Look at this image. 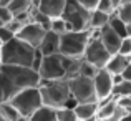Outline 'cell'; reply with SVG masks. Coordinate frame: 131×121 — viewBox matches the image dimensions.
Segmentation results:
<instances>
[{
  "mask_svg": "<svg viewBox=\"0 0 131 121\" xmlns=\"http://www.w3.org/2000/svg\"><path fill=\"white\" fill-rule=\"evenodd\" d=\"M111 2H113V5H115V8L118 10L119 7H121L123 3H125V0H111Z\"/></svg>",
  "mask_w": 131,
  "mask_h": 121,
  "instance_id": "obj_38",
  "label": "cell"
},
{
  "mask_svg": "<svg viewBox=\"0 0 131 121\" xmlns=\"http://www.w3.org/2000/svg\"><path fill=\"white\" fill-rule=\"evenodd\" d=\"M125 116H126V111H125V109H121V108L118 106V108H116V111L113 113V115L110 116L108 119H105V121H123V118H125ZM98 121H100V119H98Z\"/></svg>",
  "mask_w": 131,
  "mask_h": 121,
  "instance_id": "obj_33",
  "label": "cell"
},
{
  "mask_svg": "<svg viewBox=\"0 0 131 121\" xmlns=\"http://www.w3.org/2000/svg\"><path fill=\"white\" fill-rule=\"evenodd\" d=\"M121 76H123V80H125V81H131V65H129L128 68H126L125 71H123Z\"/></svg>",
  "mask_w": 131,
  "mask_h": 121,
  "instance_id": "obj_36",
  "label": "cell"
},
{
  "mask_svg": "<svg viewBox=\"0 0 131 121\" xmlns=\"http://www.w3.org/2000/svg\"><path fill=\"white\" fill-rule=\"evenodd\" d=\"M12 2L13 0H0V7H7V8H8V7L12 5Z\"/></svg>",
  "mask_w": 131,
  "mask_h": 121,
  "instance_id": "obj_37",
  "label": "cell"
},
{
  "mask_svg": "<svg viewBox=\"0 0 131 121\" xmlns=\"http://www.w3.org/2000/svg\"><path fill=\"white\" fill-rule=\"evenodd\" d=\"M45 35H47V32L43 28H40L37 23H28V25H25L22 28V32L17 35V38H20L22 41H25L27 45H30L32 48L38 50L43 38H45Z\"/></svg>",
  "mask_w": 131,
  "mask_h": 121,
  "instance_id": "obj_10",
  "label": "cell"
},
{
  "mask_svg": "<svg viewBox=\"0 0 131 121\" xmlns=\"http://www.w3.org/2000/svg\"><path fill=\"white\" fill-rule=\"evenodd\" d=\"M110 27H111V28L115 30V32L118 33L121 38H128V37H129V35H128V28H126V25H125V23H123L116 15L111 17V20H110Z\"/></svg>",
  "mask_w": 131,
  "mask_h": 121,
  "instance_id": "obj_23",
  "label": "cell"
},
{
  "mask_svg": "<svg viewBox=\"0 0 131 121\" xmlns=\"http://www.w3.org/2000/svg\"><path fill=\"white\" fill-rule=\"evenodd\" d=\"M118 96H129L131 98V81H123L121 85L115 86L113 98H118Z\"/></svg>",
  "mask_w": 131,
  "mask_h": 121,
  "instance_id": "obj_24",
  "label": "cell"
},
{
  "mask_svg": "<svg viewBox=\"0 0 131 121\" xmlns=\"http://www.w3.org/2000/svg\"><path fill=\"white\" fill-rule=\"evenodd\" d=\"M57 118H58V121H80L77 113H75V109H67V108L57 109Z\"/></svg>",
  "mask_w": 131,
  "mask_h": 121,
  "instance_id": "obj_25",
  "label": "cell"
},
{
  "mask_svg": "<svg viewBox=\"0 0 131 121\" xmlns=\"http://www.w3.org/2000/svg\"><path fill=\"white\" fill-rule=\"evenodd\" d=\"M0 115H2V118H5L7 121H17L20 118V113L17 111L10 103H3V105H0Z\"/></svg>",
  "mask_w": 131,
  "mask_h": 121,
  "instance_id": "obj_22",
  "label": "cell"
},
{
  "mask_svg": "<svg viewBox=\"0 0 131 121\" xmlns=\"http://www.w3.org/2000/svg\"><path fill=\"white\" fill-rule=\"evenodd\" d=\"M0 121H7V119H5V118H2V116H0Z\"/></svg>",
  "mask_w": 131,
  "mask_h": 121,
  "instance_id": "obj_44",
  "label": "cell"
},
{
  "mask_svg": "<svg viewBox=\"0 0 131 121\" xmlns=\"http://www.w3.org/2000/svg\"><path fill=\"white\" fill-rule=\"evenodd\" d=\"M3 67V60H2V50H0V68Z\"/></svg>",
  "mask_w": 131,
  "mask_h": 121,
  "instance_id": "obj_41",
  "label": "cell"
},
{
  "mask_svg": "<svg viewBox=\"0 0 131 121\" xmlns=\"http://www.w3.org/2000/svg\"><path fill=\"white\" fill-rule=\"evenodd\" d=\"M98 71H100L98 68H95L93 65H90L88 61L83 60V63H81V70H80V76H85V78H95Z\"/></svg>",
  "mask_w": 131,
  "mask_h": 121,
  "instance_id": "obj_27",
  "label": "cell"
},
{
  "mask_svg": "<svg viewBox=\"0 0 131 121\" xmlns=\"http://www.w3.org/2000/svg\"><path fill=\"white\" fill-rule=\"evenodd\" d=\"M13 38H17L15 33L10 32L7 27H0V41H2V45H5V43H8V41H12Z\"/></svg>",
  "mask_w": 131,
  "mask_h": 121,
  "instance_id": "obj_29",
  "label": "cell"
},
{
  "mask_svg": "<svg viewBox=\"0 0 131 121\" xmlns=\"http://www.w3.org/2000/svg\"><path fill=\"white\" fill-rule=\"evenodd\" d=\"M123 121H131V113H129V115H126L125 118H123Z\"/></svg>",
  "mask_w": 131,
  "mask_h": 121,
  "instance_id": "obj_39",
  "label": "cell"
},
{
  "mask_svg": "<svg viewBox=\"0 0 131 121\" xmlns=\"http://www.w3.org/2000/svg\"><path fill=\"white\" fill-rule=\"evenodd\" d=\"M17 121H30V118H23V116H20V118L17 119Z\"/></svg>",
  "mask_w": 131,
  "mask_h": 121,
  "instance_id": "obj_40",
  "label": "cell"
},
{
  "mask_svg": "<svg viewBox=\"0 0 131 121\" xmlns=\"http://www.w3.org/2000/svg\"><path fill=\"white\" fill-rule=\"evenodd\" d=\"M113 15H108V13H103L100 10H95L91 13V18H90V30L91 32H100L101 28H105L106 25H110V20H111Z\"/></svg>",
  "mask_w": 131,
  "mask_h": 121,
  "instance_id": "obj_15",
  "label": "cell"
},
{
  "mask_svg": "<svg viewBox=\"0 0 131 121\" xmlns=\"http://www.w3.org/2000/svg\"><path fill=\"white\" fill-rule=\"evenodd\" d=\"M96 88V95H98V103L108 101L113 98V90H115V83H113V75L108 73L106 70H100L96 76L93 78Z\"/></svg>",
  "mask_w": 131,
  "mask_h": 121,
  "instance_id": "obj_9",
  "label": "cell"
},
{
  "mask_svg": "<svg viewBox=\"0 0 131 121\" xmlns=\"http://www.w3.org/2000/svg\"><path fill=\"white\" fill-rule=\"evenodd\" d=\"M5 27H7V28L10 30V32H13V33H15V37H17V35H18L20 32H22V28H23L25 25H22L20 22H17V20L13 18V22H10L8 25H5Z\"/></svg>",
  "mask_w": 131,
  "mask_h": 121,
  "instance_id": "obj_34",
  "label": "cell"
},
{
  "mask_svg": "<svg viewBox=\"0 0 131 121\" xmlns=\"http://www.w3.org/2000/svg\"><path fill=\"white\" fill-rule=\"evenodd\" d=\"M0 22H2L3 25H8L10 22H13V15H12V12H10V8L0 7Z\"/></svg>",
  "mask_w": 131,
  "mask_h": 121,
  "instance_id": "obj_31",
  "label": "cell"
},
{
  "mask_svg": "<svg viewBox=\"0 0 131 121\" xmlns=\"http://www.w3.org/2000/svg\"><path fill=\"white\" fill-rule=\"evenodd\" d=\"M42 61H43V55L40 53L38 50H37V53H35V58H33V63H32V70L38 73V71H40V67H42Z\"/></svg>",
  "mask_w": 131,
  "mask_h": 121,
  "instance_id": "obj_35",
  "label": "cell"
},
{
  "mask_svg": "<svg viewBox=\"0 0 131 121\" xmlns=\"http://www.w3.org/2000/svg\"><path fill=\"white\" fill-rule=\"evenodd\" d=\"M125 3H131V0H125Z\"/></svg>",
  "mask_w": 131,
  "mask_h": 121,
  "instance_id": "obj_43",
  "label": "cell"
},
{
  "mask_svg": "<svg viewBox=\"0 0 131 121\" xmlns=\"http://www.w3.org/2000/svg\"><path fill=\"white\" fill-rule=\"evenodd\" d=\"M115 15L126 25V28H128V35L131 37V3H123V5L115 12Z\"/></svg>",
  "mask_w": 131,
  "mask_h": 121,
  "instance_id": "obj_20",
  "label": "cell"
},
{
  "mask_svg": "<svg viewBox=\"0 0 131 121\" xmlns=\"http://www.w3.org/2000/svg\"><path fill=\"white\" fill-rule=\"evenodd\" d=\"M51 22H53V18H50L48 15L38 12L37 8H33V23H37L40 28H43L45 32H50L51 30Z\"/></svg>",
  "mask_w": 131,
  "mask_h": 121,
  "instance_id": "obj_21",
  "label": "cell"
},
{
  "mask_svg": "<svg viewBox=\"0 0 131 121\" xmlns=\"http://www.w3.org/2000/svg\"><path fill=\"white\" fill-rule=\"evenodd\" d=\"M50 32L57 33V35H65V33H68V27H67V22H65L63 18H53V22H51V30Z\"/></svg>",
  "mask_w": 131,
  "mask_h": 121,
  "instance_id": "obj_26",
  "label": "cell"
},
{
  "mask_svg": "<svg viewBox=\"0 0 131 121\" xmlns=\"http://www.w3.org/2000/svg\"><path fill=\"white\" fill-rule=\"evenodd\" d=\"M0 116H2V115H0Z\"/></svg>",
  "mask_w": 131,
  "mask_h": 121,
  "instance_id": "obj_46",
  "label": "cell"
},
{
  "mask_svg": "<svg viewBox=\"0 0 131 121\" xmlns=\"http://www.w3.org/2000/svg\"><path fill=\"white\" fill-rule=\"evenodd\" d=\"M116 108H118V105H116L115 98L108 100V101H103V103H98V113H96V118H98L100 121L108 119L110 116L116 111Z\"/></svg>",
  "mask_w": 131,
  "mask_h": 121,
  "instance_id": "obj_17",
  "label": "cell"
},
{
  "mask_svg": "<svg viewBox=\"0 0 131 121\" xmlns=\"http://www.w3.org/2000/svg\"><path fill=\"white\" fill-rule=\"evenodd\" d=\"M129 65H131V58L129 57H123V55L116 53V55L111 57V60L108 61V65H106L105 70L115 76V75H123V71H125Z\"/></svg>",
  "mask_w": 131,
  "mask_h": 121,
  "instance_id": "obj_14",
  "label": "cell"
},
{
  "mask_svg": "<svg viewBox=\"0 0 131 121\" xmlns=\"http://www.w3.org/2000/svg\"><path fill=\"white\" fill-rule=\"evenodd\" d=\"M85 121H98V118H91V119H85Z\"/></svg>",
  "mask_w": 131,
  "mask_h": 121,
  "instance_id": "obj_42",
  "label": "cell"
},
{
  "mask_svg": "<svg viewBox=\"0 0 131 121\" xmlns=\"http://www.w3.org/2000/svg\"><path fill=\"white\" fill-rule=\"evenodd\" d=\"M98 37H100V40H101V43L105 45V48H106V50H108L111 55H116V53L119 51V47H121L123 38H121V37H119L110 25H106L105 28L100 30V32H98Z\"/></svg>",
  "mask_w": 131,
  "mask_h": 121,
  "instance_id": "obj_12",
  "label": "cell"
},
{
  "mask_svg": "<svg viewBox=\"0 0 131 121\" xmlns=\"http://www.w3.org/2000/svg\"><path fill=\"white\" fill-rule=\"evenodd\" d=\"M118 55H123V57H129L131 58V37H128V38H123Z\"/></svg>",
  "mask_w": 131,
  "mask_h": 121,
  "instance_id": "obj_30",
  "label": "cell"
},
{
  "mask_svg": "<svg viewBox=\"0 0 131 121\" xmlns=\"http://www.w3.org/2000/svg\"><path fill=\"white\" fill-rule=\"evenodd\" d=\"M96 10H100V12H103V13H108V15H115V12H116V8H115L111 0H100Z\"/></svg>",
  "mask_w": 131,
  "mask_h": 121,
  "instance_id": "obj_28",
  "label": "cell"
},
{
  "mask_svg": "<svg viewBox=\"0 0 131 121\" xmlns=\"http://www.w3.org/2000/svg\"><path fill=\"white\" fill-rule=\"evenodd\" d=\"M78 119L85 121V119H91L96 118V113H98V103H80V105L75 108Z\"/></svg>",
  "mask_w": 131,
  "mask_h": 121,
  "instance_id": "obj_16",
  "label": "cell"
},
{
  "mask_svg": "<svg viewBox=\"0 0 131 121\" xmlns=\"http://www.w3.org/2000/svg\"><path fill=\"white\" fill-rule=\"evenodd\" d=\"M30 121H58L57 118V109L47 108V106H42L35 115L30 116Z\"/></svg>",
  "mask_w": 131,
  "mask_h": 121,
  "instance_id": "obj_19",
  "label": "cell"
},
{
  "mask_svg": "<svg viewBox=\"0 0 131 121\" xmlns=\"http://www.w3.org/2000/svg\"><path fill=\"white\" fill-rule=\"evenodd\" d=\"M70 91L78 103H98V95H96L93 78L77 76L70 80Z\"/></svg>",
  "mask_w": 131,
  "mask_h": 121,
  "instance_id": "obj_8",
  "label": "cell"
},
{
  "mask_svg": "<svg viewBox=\"0 0 131 121\" xmlns=\"http://www.w3.org/2000/svg\"><path fill=\"white\" fill-rule=\"evenodd\" d=\"M93 37V32H68L60 37V53L67 58L81 60L85 57V51L88 43Z\"/></svg>",
  "mask_w": 131,
  "mask_h": 121,
  "instance_id": "obj_4",
  "label": "cell"
},
{
  "mask_svg": "<svg viewBox=\"0 0 131 121\" xmlns=\"http://www.w3.org/2000/svg\"><path fill=\"white\" fill-rule=\"evenodd\" d=\"M78 3H80L83 8H86L90 13H93L96 8H98V3H100V0H77Z\"/></svg>",
  "mask_w": 131,
  "mask_h": 121,
  "instance_id": "obj_32",
  "label": "cell"
},
{
  "mask_svg": "<svg viewBox=\"0 0 131 121\" xmlns=\"http://www.w3.org/2000/svg\"><path fill=\"white\" fill-rule=\"evenodd\" d=\"M0 71H2V83H3L8 101L15 95H18L20 91L28 90V88H38L40 83H42L40 75L37 71H33L32 68L3 65L0 68Z\"/></svg>",
  "mask_w": 131,
  "mask_h": 121,
  "instance_id": "obj_1",
  "label": "cell"
},
{
  "mask_svg": "<svg viewBox=\"0 0 131 121\" xmlns=\"http://www.w3.org/2000/svg\"><path fill=\"white\" fill-rule=\"evenodd\" d=\"M2 47H3V45H2V41H0V50H2Z\"/></svg>",
  "mask_w": 131,
  "mask_h": 121,
  "instance_id": "obj_45",
  "label": "cell"
},
{
  "mask_svg": "<svg viewBox=\"0 0 131 121\" xmlns=\"http://www.w3.org/2000/svg\"><path fill=\"white\" fill-rule=\"evenodd\" d=\"M111 57L113 55L106 50L105 45L100 40L98 32H93V37L88 43V48H86V51H85L83 60L88 61L90 65H93L95 68H98V70H105L108 61L111 60Z\"/></svg>",
  "mask_w": 131,
  "mask_h": 121,
  "instance_id": "obj_7",
  "label": "cell"
},
{
  "mask_svg": "<svg viewBox=\"0 0 131 121\" xmlns=\"http://www.w3.org/2000/svg\"><path fill=\"white\" fill-rule=\"evenodd\" d=\"M35 8L50 18H61L67 7V0H33Z\"/></svg>",
  "mask_w": 131,
  "mask_h": 121,
  "instance_id": "obj_11",
  "label": "cell"
},
{
  "mask_svg": "<svg viewBox=\"0 0 131 121\" xmlns=\"http://www.w3.org/2000/svg\"><path fill=\"white\" fill-rule=\"evenodd\" d=\"M37 50L27 45L20 38H13L12 41L5 43L2 47V60L3 65L8 67H23L32 68L33 58H35Z\"/></svg>",
  "mask_w": 131,
  "mask_h": 121,
  "instance_id": "obj_2",
  "label": "cell"
},
{
  "mask_svg": "<svg viewBox=\"0 0 131 121\" xmlns=\"http://www.w3.org/2000/svg\"><path fill=\"white\" fill-rule=\"evenodd\" d=\"M61 18L67 22L68 32H88L91 13L80 5L77 0H67V7Z\"/></svg>",
  "mask_w": 131,
  "mask_h": 121,
  "instance_id": "obj_5",
  "label": "cell"
},
{
  "mask_svg": "<svg viewBox=\"0 0 131 121\" xmlns=\"http://www.w3.org/2000/svg\"><path fill=\"white\" fill-rule=\"evenodd\" d=\"M8 103L20 113V116H23V118H30V116L35 115V113L43 106L42 95H40L38 88L23 90V91H20L18 95L13 96Z\"/></svg>",
  "mask_w": 131,
  "mask_h": 121,
  "instance_id": "obj_6",
  "label": "cell"
},
{
  "mask_svg": "<svg viewBox=\"0 0 131 121\" xmlns=\"http://www.w3.org/2000/svg\"><path fill=\"white\" fill-rule=\"evenodd\" d=\"M10 12H12L13 18H15L17 15H20V13H25V12H30V10L35 8V3H33V0H13L12 5L8 7Z\"/></svg>",
  "mask_w": 131,
  "mask_h": 121,
  "instance_id": "obj_18",
  "label": "cell"
},
{
  "mask_svg": "<svg viewBox=\"0 0 131 121\" xmlns=\"http://www.w3.org/2000/svg\"><path fill=\"white\" fill-rule=\"evenodd\" d=\"M42 95L43 106L51 109H61L65 103L71 98L70 81L58 80V81H42L38 86Z\"/></svg>",
  "mask_w": 131,
  "mask_h": 121,
  "instance_id": "obj_3",
  "label": "cell"
},
{
  "mask_svg": "<svg viewBox=\"0 0 131 121\" xmlns=\"http://www.w3.org/2000/svg\"><path fill=\"white\" fill-rule=\"evenodd\" d=\"M38 51L43 55V57L58 55L60 53V35H57V33H53V32H47V35H45Z\"/></svg>",
  "mask_w": 131,
  "mask_h": 121,
  "instance_id": "obj_13",
  "label": "cell"
}]
</instances>
